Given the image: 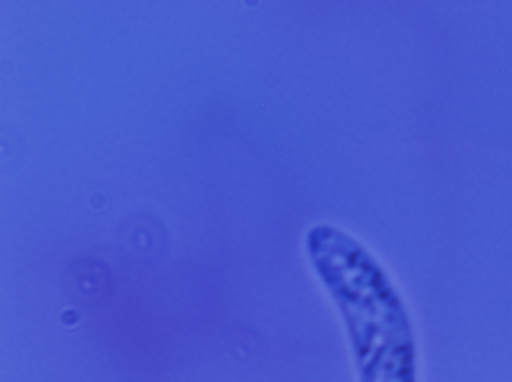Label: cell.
<instances>
[{"mask_svg": "<svg viewBox=\"0 0 512 382\" xmlns=\"http://www.w3.org/2000/svg\"><path fill=\"white\" fill-rule=\"evenodd\" d=\"M305 248L320 284L344 322L362 382H411L406 311L376 257L332 224L309 229Z\"/></svg>", "mask_w": 512, "mask_h": 382, "instance_id": "cell-1", "label": "cell"}]
</instances>
